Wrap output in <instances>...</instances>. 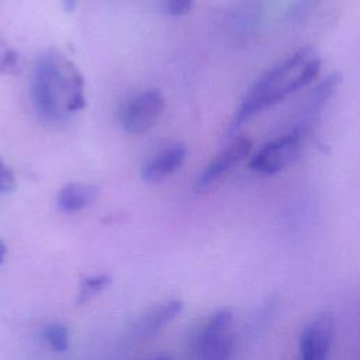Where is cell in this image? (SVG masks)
<instances>
[{"instance_id":"8fae6325","label":"cell","mask_w":360,"mask_h":360,"mask_svg":"<svg viewBox=\"0 0 360 360\" xmlns=\"http://www.w3.org/2000/svg\"><path fill=\"white\" fill-rule=\"evenodd\" d=\"M339 80H340V76L338 73H333L330 76H328L326 79H323L314 90L312 93V97L309 100V104H308V108H307V115L304 118V124L301 128H297L298 132L302 134L304 128H307L312 120L319 114V111L323 108L325 103L330 98V96L333 94V91L336 90L338 84H339Z\"/></svg>"},{"instance_id":"8992f818","label":"cell","mask_w":360,"mask_h":360,"mask_svg":"<svg viewBox=\"0 0 360 360\" xmlns=\"http://www.w3.org/2000/svg\"><path fill=\"white\" fill-rule=\"evenodd\" d=\"M333 329L335 319L330 312H322L308 322L300 336V360H326Z\"/></svg>"},{"instance_id":"9a60e30c","label":"cell","mask_w":360,"mask_h":360,"mask_svg":"<svg viewBox=\"0 0 360 360\" xmlns=\"http://www.w3.org/2000/svg\"><path fill=\"white\" fill-rule=\"evenodd\" d=\"M15 188V179L11 169L0 158V193H11Z\"/></svg>"},{"instance_id":"277c9868","label":"cell","mask_w":360,"mask_h":360,"mask_svg":"<svg viewBox=\"0 0 360 360\" xmlns=\"http://www.w3.org/2000/svg\"><path fill=\"white\" fill-rule=\"evenodd\" d=\"M165 98L158 90H145L131 98L122 108V129L132 135L150 131L165 112Z\"/></svg>"},{"instance_id":"30bf717a","label":"cell","mask_w":360,"mask_h":360,"mask_svg":"<svg viewBox=\"0 0 360 360\" xmlns=\"http://www.w3.org/2000/svg\"><path fill=\"white\" fill-rule=\"evenodd\" d=\"M98 195V188L86 183H68L65 184L56 197L58 208L66 214L82 211L90 205Z\"/></svg>"},{"instance_id":"2e32d148","label":"cell","mask_w":360,"mask_h":360,"mask_svg":"<svg viewBox=\"0 0 360 360\" xmlns=\"http://www.w3.org/2000/svg\"><path fill=\"white\" fill-rule=\"evenodd\" d=\"M76 3H77V0H63V7L66 11H70L75 8Z\"/></svg>"},{"instance_id":"7c38bea8","label":"cell","mask_w":360,"mask_h":360,"mask_svg":"<svg viewBox=\"0 0 360 360\" xmlns=\"http://www.w3.org/2000/svg\"><path fill=\"white\" fill-rule=\"evenodd\" d=\"M110 283H111V277L108 274H97V276H91V277L84 278L82 281L80 288H79L77 302L79 304L87 302L94 295L104 291L110 285Z\"/></svg>"},{"instance_id":"5b68a950","label":"cell","mask_w":360,"mask_h":360,"mask_svg":"<svg viewBox=\"0 0 360 360\" xmlns=\"http://www.w3.org/2000/svg\"><path fill=\"white\" fill-rule=\"evenodd\" d=\"M301 138L302 134L294 129L288 135L267 142L250 159L249 167L264 176H271L284 170L301 155Z\"/></svg>"},{"instance_id":"e0dca14e","label":"cell","mask_w":360,"mask_h":360,"mask_svg":"<svg viewBox=\"0 0 360 360\" xmlns=\"http://www.w3.org/2000/svg\"><path fill=\"white\" fill-rule=\"evenodd\" d=\"M6 253H7V248H6V245L3 243V240H0V264L4 262Z\"/></svg>"},{"instance_id":"5bb4252c","label":"cell","mask_w":360,"mask_h":360,"mask_svg":"<svg viewBox=\"0 0 360 360\" xmlns=\"http://www.w3.org/2000/svg\"><path fill=\"white\" fill-rule=\"evenodd\" d=\"M194 0H166L163 4L165 13L172 17L184 15L191 10Z\"/></svg>"},{"instance_id":"ac0fdd59","label":"cell","mask_w":360,"mask_h":360,"mask_svg":"<svg viewBox=\"0 0 360 360\" xmlns=\"http://www.w3.org/2000/svg\"><path fill=\"white\" fill-rule=\"evenodd\" d=\"M150 360H172L169 356H166V354H159V356H155L153 359H150Z\"/></svg>"},{"instance_id":"3957f363","label":"cell","mask_w":360,"mask_h":360,"mask_svg":"<svg viewBox=\"0 0 360 360\" xmlns=\"http://www.w3.org/2000/svg\"><path fill=\"white\" fill-rule=\"evenodd\" d=\"M232 308L215 311L202 325L197 339L198 360H229L235 350V336L229 332Z\"/></svg>"},{"instance_id":"4fadbf2b","label":"cell","mask_w":360,"mask_h":360,"mask_svg":"<svg viewBox=\"0 0 360 360\" xmlns=\"http://www.w3.org/2000/svg\"><path fill=\"white\" fill-rule=\"evenodd\" d=\"M44 339L55 352H66L69 347V330L63 323H49L44 329Z\"/></svg>"},{"instance_id":"7a4b0ae2","label":"cell","mask_w":360,"mask_h":360,"mask_svg":"<svg viewBox=\"0 0 360 360\" xmlns=\"http://www.w3.org/2000/svg\"><path fill=\"white\" fill-rule=\"evenodd\" d=\"M321 70V59L309 48H302L264 72L248 90L231 122L235 132L243 122L291 93L309 84Z\"/></svg>"},{"instance_id":"ba28073f","label":"cell","mask_w":360,"mask_h":360,"mask_svg":"<svg viewBox=\"0 0 360 360\" xmlns=\"http://www.w3.org/2000/svg\"><path fill=\"white\" fill-rule=\"evenodd\" d=\"M186 156L187 149L183 145H174L162 150L148 163H145L141 170L142 180L148 183H158L165 180L183 166Z\"/></svg>"},{"instance_id":"6da1fadb","label":"cell","mask_w":360,"mask_h":360,"mask_svg":"<svg viewBox=\"0 0 360 360\" xmlns=\"http://www.w3.org/2000/svg\"><path fill=\"white\" fill-rule=\"evenodd\" d=\"M31 97L44 121L63 122L86 105L83 76L72 60L59 51L49 49L35 65Z\"/></svg>"},{"instance_id":"9c48e42d","label":"cell","mask_w":360,"mask_h":360,"mask_svg":"<svg viewBox=\"0 0 360 360\" xmlns=\"http://www.w3.org/2000/svg\"><path fill=\"white\" fill-rule=\"evenodd\" d=\"M183 309L180 300H169L149 309L135 325V333L141 338H149L158 333L169 322H172Z\"/></svg>"},{"instance_id":"52a82bcc","label":"cell","mask_w":360,"mask_h":360,"mask_svg":"<svg viewBox=\"0 0 360 360\" xmlns=\"http://www.w3.org/2000/svg\"><path fill=\"white\" fill-rule=\"evenodd\" d=\"M250 148L252 143L248 138L235 139L207 165L205 170L198 176L195 188L198 191H204L221 180L226 173H229L235 166L248 158Z\"/></svg>"}]
</instances>
